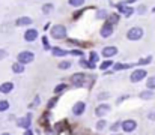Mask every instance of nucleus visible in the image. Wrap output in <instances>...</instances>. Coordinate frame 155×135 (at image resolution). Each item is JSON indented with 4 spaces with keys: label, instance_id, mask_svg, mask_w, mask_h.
I'll use <instances>...</instances> for the list:
<instances>
[{
    "label": "nucleus",
    "instance_id": "nucleus-1",
    "mask_svg": "<svg viewBox=\"0 0 155 135\" xmlns=\"http://www.w3.org/2000/svg\"><path fill=\"white\" fill-rule=\"evenodd\" d=\"M50 35H51V38H54V39H65L66 38V27L62 26V24L53 26Z\"/></svg>",
    "mask_w": 155,
    "mask_h": 135
},
{
    "label": "nucleus",
    "instance_id": "nucleus-2",
    "mask_svg": "<svg viewBox=\"0 0 155 135\" xmlns=\"http://www.w3.org/2000/svg\"><path fill=\"white\" fill-rule=\"evenodd\" d=\"M142 36H143V29L142 27H133L127 32V38L130 41H139V39H142Z\"/></svg>",
    "mask_w": 155,
    "mask_h": 135
},
{
    "label": "nucleus",
    "instance_id": "nucleus-3",
    "mask_svg": "<svg viewBox=\"0 0 155 135\" xmlns=\"http://www.w3.org/2000/svg\"><path fill=\"white\" fill-rule=\"evenodd\" d=\"M18 62L20 63H23V65H27V63H32L33 62V59H35V56H33V53L32 51H21L20 54H18Z\"/></svg>",
    "mask_w": 155,
    "mask_h": 135
},
{
    "label": "nucleus",
    "instance_id": "nucleus-4",
    "mask_svg": "<svg viewBox=\"0 0 155 135\" xmlns=\"http://www.w3.org/2000/svg\"><path fill=\"white\" fill-rule=\"evenodd\" d=\"M71 83H72L74 87H83L84 83H86V75L77 72V74H74V75L71 77Z\"/></svg>",
    "mask_w": 155,
    "mask_h": 135
},
{
    "label": "nucleus",
    "instance_id": "nucleus-5",
    "mask_svg": "<svg viewBox=\"0 0 155 135\" xmlns=\"http://www.w3.org/2000/svg\"><path fill=\"white\" fill-rule=\"evenodd\" d=\"M146 75H148V72H146L145 69H136V71L131 74L130 80H131V83H139V81H142Z\"/></svg>",
    "mask_w": 155,
    "mask_h": 135
},
{
    "label": "nucleus",
    "instance_id": "nucleus-6",
    "mask_svg": "<svg viewBox=\"0 0 155 135\" xmlns=\"http://www.w3.org/2000/svg\"><path fill=\"white\" fill-rule=\"evenodd\" d=\"M122 129H124V132H133V131L137 129V122L128 119V120L122 122Z\"/></svg>",
    "mask_w": 155,
    "mask_h": 135
},
{
    "label": "nucleus",
    "instance_id": "nucleus-7",
    "mask_svg": "<svg viewBox=\"0 0 155 135\" xmlns=\"http://www.w3.org/2000/svg\"><path fill=\"white\" fill-rule=\"evenodd\" d=\"M84 111H86V104L83 101H78V102L74 104V107H72V114L74 116H81Z\"/></svg>",
    "mask_w": 155,
    "mask_h": 135
},
{
    "label": "nucleus",
    "instance_id": "nucleus-8",
    "mask_svg": "<svg viewBox=\"0 0 155 135\" xmlns=\"http://www.w3.org/2000/svg\"><path fill=\"white\" fill-rule=\"evenodd\" d=\"M110 105L108 104H101V105H98L97 108H95V114H97V117H104L107 113H110Z\"/></svg>",
    "mask_w": 155,
    "mask_h": 135
},
{
    "label": "nucleus",
    "instance_id": "nucleus-9",
    "mask_svg": "<svg viewBox=\"0 0 155 135\" xmlns=\"http://www.w3.org/2000/svg\"><path fill=\"white\" fill-rule=\"evenodd\" d=\"M100 35H101L103 38H108V36H111V35H113V24H110V23L107 21L103 27H101Z\"/></svg>",
    "mask_w": 155,
    "mask_h": 135
},
{
    "label": "nucleus",
    "instance_id": "nucleus-10",
    "mask_svg": "<svg viewBox=\"0 0 155 135\" xmlns=\"http://www.w3.org/2000/svg\"><path fill=\"white\" fill-rule=\"evenodd\" d=\"M24 39H26L27 42H33L35 39H38V30H36V29H29V30H26Z\"/></svg>",
    "mask_w": 155,
    "mask_h": 135
},
{
    "label": "nucleus",
    "instance_id": "nucleus-11",
    "mask_svg": "<svg viewBox=\"0 0 155 135\" xmlns=\"http://www.w3.org/2000/svg\"><path fill=\"white\" fill-rule=\"evenodd\" d=\"M117 9H119V12H122L125 17H130V15H133V12H134L133 8H130V6H127V5H124V3H119V5H117Z\"/></svg>",
    "mask_w": 155,
    "mask_h": 135
},
{
    "label": "nucleus",
    "instance_id": "nucleus-12",
    "mask_svg": "<svg viewBox=\"0 0 155 135\" xmlns=\"http://www.w3.org/2000/svg\"><path fill=\"white\" fill-rule=\"evenodd\" d=\"M117 54V48L116 47H104L103 50V56L104 57H113V56H116Z\"/></svg>",
    "mask_w": 155,
    "mask_h": 135
},
{
    "label": "nucleus",
    "instance_id": "nucleus-13",
    "mask_svg": "<svg viewBox=\"0 0 155 135\" xmlns=\"http://www.w3.org/2000/svg\"><path fill=\"white\" fill-rule=\"evenodd\" d=\"M12 90H14V83H11V81H6V83L0 84V92L2 93H11Z\"/></svg>",
    "mask_w": 155,
    "mask_h": 135
},
{
    "label": "nucleus",
    "instance_id": "nucleus-14",
    "mask_svg": "<svg viewBox=\"0 0 155 135\" xmlns=\"http://www.w3.org/2000/svg\"><path fill=\"white\" fill-rule=\"evenodd\" d=\"M15 24H17L18 27H21V26H29V24H32V18H29V17H20V18L15 21Z\"/></svg>",
    "mask_w": 155,
    "mask_h": 135
},
{
    "label": "nucleus",
    "instance_id": "nucleus-15",
    "mask_svg": "<svg viewBox=\"0 0 155 135\" xmlns=\"http://www.w3.org/2000/svg\"><path fill=\"white\" fill-rule=\"evenodd\" d=\"M18 126L20 128H24V129H29V126H30V114L27 117L18 119Z\"/></svg>",
    "mask_w": 155,
    "mask_h": 135
},
{
    "label": "nucleus",
    "instance_id": "nucleus-16",
    "mask_svg": "<svg viewBox=\"0 0 155 135\" xmlns=\"http://www.w3.org/2000/svg\"><path fill=\"white\" fill-rule=\"evenodd\" d=\"M11 69H12L14 74H23V72H24V65L20 63V62H17V63H14V65L11 66Z\"/></svg>",
    "mask_w": 155,
    "mask_h": 135
},
{
    "label": "nucleus",
    "instance_id": "nucleus-17",
    "mask_svg": "<svg viewBox=\"0 0 155 135\" xmlns=\"http://www.w3.org/2000/svg\"><path fill=\"white\" fill-rule=\"evenodd\" d=\"M80 66L81 68H91V69H94L97 65L95 63H92L91 60H86V59H80Z\"/></svg>",
    "mask_w": 155,
    "mask_h": 135
},
{
    "label": "nucleus",
    "instance_id": "nucleus-18",
    "mask_svg": "<svg viewBox=\"0 0 155 135\" xmlns=\"http://www.w3.org/2000/svg\"><path fill=\"white\" fill-rule=\"evenodd\" d=\"M53 56H56V57H63V56H66L68 54V51H65V50H62V48H53Z\"/></svg>",
    "mask_w": 155,
    "mask_h": 135
},
{
    "label": "nucleus",
    "instance_id": "nucleus-19",
    "mask_svg": "<svg viewBox=\"0 0 155 135\" xmlns=\"http://www.w3.org/2000/svg\"><path fill=\"white\" fill-rule=\"evenodd\" d=\"M139 96H140V99H152V98H154V92H152V90H145V92H142Z\"/></svg>",
    "mask_w": 155,
    "mask_h": 135
},
{
    "label": "nucleus",
    "instance_id": "nucleus-20",
    "mask_svg": "<svg viewBox=\"0 0 155 135\" xmlns=\"http://www.w3.org/2000/svg\"><path fill=\"white\" fill-rule=\"evenodd\" d=\"M131 65H128V63H116V65H113V69L114 71H124V69H128Z\"/></svg>",
    "mask_w": 155,
    "mask_h": 135
},
{
    "label": "nucleus",
    "instance_id": "nucleus-21",
    "mask_svg": "<svg viewBox=\"0 0 155 135\" xmlns=\"http://www.w3.org/2000/svg\"><path fill=\"white\" fill-rule=\"evenodd\" d=\"M146 87H148L149 90H155V77L148 78V81H146Z\"/></svg>",
    "mask_w": 155,
    "mask_h": 135
},
{
    "label": "nucleus",
    "instance_id": "nucleus-22",
    "mask_svg": "<svg viewBox=\"0 0 155 135\" xmlns=\"http://www.w3.org/2000/svg\"><path fill=\"white\" fill-rule=\"evenodd\" d=\"M57 68H59V69H69V68H71V62L63 60V62H60V63L57 65Z\"/></svg>",
    "mask_w": 155,
    "mask_h": 135
},
{
    "label": "nucleus",
    "instance_id": "nucleus-23",
    "mask_svg": "<svg viewBox=\"0 0 155 135\" xmlns=\"http://www.w3.org/2000/svg\"><path fill=\"white\" fill-rule=\"evenodd\" d=\"M8 108H9V102H8V101H5V99H2V101H0V113L6 111Z\"/></svg>",
    "mask_w": 155,
    "mask_h": 135
},
{
    "label": "nucleus",
    "instance_id": "nucleus-24",
    "mask_svg": "<svg viewBox=\"0 0 155 135\" xmlns=\"http://www.w3.org/2000/svg\"><path fill=\"white\" fill-rule=\"evenodd\" d=\"M65 90H66V84H63V83H62V84H57V86L54 87V93H56V95H59L60 92H65Z\"/></svg>",
    "mask_w": 155,
    "mask_h": 135
},
{
    "label": "nucleus",
    "instance_id": "nucleus-25",
    "mask_svg": "<svg viewBox=\"0 0 155 135\" xmlns=\"http://www.w3.org/2000/svg\"><path fill=\"white\" fill-rule=\"evenodd\" d=\"M117 21H119V15H117V14H110L108 23H110V24H114V23H117Z\"/></svg>",
    "mask_w": 155,
    "mask_h": 135
},
{
    "label": "nucleus",
    "instance_id": "nucleus-26",
    "mask_svg": "<svg viewBox=\"0 0 155 135\" xmlns=\"http://www.w3.org/2000/svg\"><path fill=\"white\" fill-rule=\"evenodd\" d=\"M53 8H54V6H53L51 3H45V5L42 6V12H44V14H48V12L53 11Z\"/></svg>",
    "mask_w": 155,
    "mask_h": 135
},
{
    "label": "nucleus",
    "instance_id": "nucleus-27",
    "mask_svg": "<svg viewBox=\"0 0 155 135\" xmlns=\"http://www.w3.org/2000/svg\"><path fill=\"white\" fill-rule=\"evenodd\" d=\"M83 3H84V0H69V5L74 8H80Z\"/></svg>",
    "mask_w": 155,
    "mask_h": 135
},
{
    "label": "nucleus",
    "instance_id": "nucleus-28",
    "mask_svg": "<svg viewBox=\"0 0 155 135\" xmlns=\"http://www.w3.org/2000/svg\"><path fill=\"white\" fill-rule=\"evenodd\" d=\"M110 66H113V62H111V60H105V62L101 63V66H100V68H101L103 71H105V69H108Z\"/></svg>",
    "mask_w": 155,
    "mask_h": 135
},
{
    "label": "nucleus",
    "instance_id": "nucleus-29",
    "mask_svg": "<svg viewBox=\"0 0 155 135\" xmlns=\"http://www.w3.org/2000/svg\"><path fill=\"white\" fill-rule=\"evenodd\" d=\"M120 126H122V122H114V123L110 126V131H111V132H114V131H117Z\"/></svg>",
    "mask_w": 155,
    "mask_h": 135
},
{
    "label": "nucleus",
    "instance_id": "nucleus-30",
    "mask_svg": "<svg viewBox=\"0 0 155 135\" xmlns=\"http://www.w3.org/2000/svg\"><path fill=\"white\" fill-rule=\"evenodd\" d=\"M105 126H107V122L105 120H98V123H97V129L98 131H103Z\"/></svg>",
    "mask_w": 155,
    "mask_h": 135
},
{
    "label": "nucleus",
    "instance_id": "nucleus-31",
    "mask_svg": "<svg viewBox=\"0 0 155 135\" xmlns=\"http://www.w3.org/2000/svg\"><path fill=\"white\" fill-rule=\"evenodd\" d=\"M151 62H152V57L149 56V57H146V59H140L137 65H148V63H151Z\"/></svg>",
    "mask_w": 155,
    "mask_h": 135
},
{
    "label": "nucleus",
    "instance_id": "nucleus-32",
    "mask_svg": "<svg viewBox=\"0 0 155 135\" xmlns=\"http://www.w3.org/2000/svg\"><path fill=\"white\" fill-rule=\"evenodd\" d=\"M98 59H100V56H98L95 51H92V53H91V62H92V63H97Z\"/></svg>",
    "mask_w": 155,
    "mask_h": 135
},
{
    "label": "nucleus",
    "instance_id": "nucleus-33",
    "mask_svg": "<svg viewBox=\"0 0 155 135\" xmlns=\"http://www.w3.org/2000/svg\"><path fill=\"white\" fill-rule=\"evenodd\" d=\"M97 17H98V18H105V17H107V12H105L104 9H101V11H98Z\"/></svg>",
    "mask_w": 155,
    "mask_h": 135
},
{
    "label": "nucleus",
    "instance_id": "nucleus-34",
    "mask_svg": "<svg viewBox=\"0 0 155 135\" xmlns=\"http://www.w3.org/2000/svg\"><path fill=\"white\" fill-rule=\"evenodd\" d=\"M69 54H71V56H83V51H78V50H72V51H69Z\"/></svg>",
    "mask_w": 155,
    "mask_h": 135
},
{
    "label": "nucleus",
    "instance_id": "nucleus-35",
    "mask_svg": "<svg viewBox=\"0 0 155 135\" xmlns=\"http://www.w3.org/2000/svg\"><path fill=\"white\" fill-rule=\"evenodd\" d=\"M56 102H57V98H53L51 101H48V108H53L56 105Z\"/></svg>",
    "mask_w": 155,
    "mask_h": 135
},
{
    "label": "nucleus",
    "instance_id": "nucleus-36",
    "mask_svg": "<svg viewBox=\"0 0 155 135\" xmlns=\"http://www.w3.org/2000/svg\"><path fill=\"white\" fill-rule=\"evenodd\" d=\"M6 56H8V53H6V50H0V60H2V59H5Z\"/></svg>",
    "mask_w": 155,
    "mask_h": 135
},
{
    "label": "nucleus",
    "instance_id": "nucleus-37",
    "mask_svg": "<svg viewBox=\"0 0 155 135\" xmlns=\"http://www.w3.org/2000/svg\"><path fill=\"white\" fill-rule=\"evenodd\" d=\"M104 98H108V93H101V95H98V99H104Z\"/></svg>",
    "mask_w": 155,
    "mask_h": 135
},
{
    "label": "nucleus",
    "instance_id": "nucleus-38",
    "mask_svg": "<svg viewBox=\"0 0 155 135\" xmlns=\"http://www.w3.org/2000/svg\"><path fill=\"white\" fill-rule=\"evenodd\" d=\"M151 120H155V111H152V113H149V116H148Z\"/></svg>",
    "mask_w": 155,
    "mask_h": 135
},
{
    "label": "nucleus",
    "instance_id": "nucleus-39",
    "mask_svg": "<svg viewBox=\"0 0 155 135\" xmlns=\"http://www.w3.org/2000/svg\"><path fill=\"white\" fill-rule=\"evenodd\" d=\"M42 42H44V45H45V48H48V41H47V38H45V36L42 38Z\"/></svg>",
    "mask_w": 155,
    "mask_h": 135
},
{
    "label": "nucleus",
    "instance_id": "nucleus-40",
    "mask_svg": "<svg viewBox=\"0 0 155 135\" xmlns=\"http://www.w3.org/2000/svg\"><path fill=\"white\" fill-rule=\"evenodd\" d=\"M24 135H33V132H32L30 129H26V132H24Z\"/></svg>",
    "mask_w": 155,
    "mask_h": 135
},
{
    "label": "nucleus",
    "instance_id": "nucleus-41",
    "mask_svg": "<svg viewBox=\"0 0 155 135\" xmlns=\"http://www.w3.org/2000/svg\"><path fill=\"white\" fill-rule=\"evenodd\" d=\"M39 102H41V99H39V96H36V98H35V104L39 105Z\"/></svg>",
    "mask_w": 155,
    "mask_h": 135
},
{
    "label": "nucleus",
    "instance_id": "nucleus-42",
    "mask_svg": "<svg viewBox=\"0 0 155 135\" xmlns=\"http://www.w3.org/2000/svg\"><path fill=\"white\" fill-rule=\"evenodd\" d=\"M139 12H140V14H143V12H145V6H140V9H139Z\"/></svg>",
    "mask_w": 155,
    "mask_h": 135
},
{
    "label": "nucleus",
    "instance_id": "nucleus-43",
    "mask_svg": "<svg viewBox=\"0 0 155 135\" xmlns=\"http://www.w3.org/2000/svg\"><path fill=\"white\" fill-rule=\"evenodd\" d=\"M2 135H11V134H9V132H3Z\"/></svg>",
    "mask_w": 155,
    "mask_h": 135
}]
</instances>
